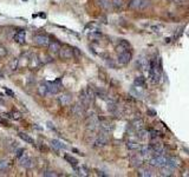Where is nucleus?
I'll use <instances>...</instances> for the list:
<instances>
[{
    "label": "nucleus",
    "instance_id": "obj_8",
    "mask_svg": "<svg viewBox=\"0 0 189 177\" xmlns=\"http://www.w3.org/2000/svg\"><path fill=\"white\" fill-rule=\"evenodd\" d=\"M34 43L39 46H47L50 44V39L45 34H38V36L34 37Z\"/></svg>",
    "mask_w": 189,
    "mask_h": 177
},
{
    "label": "nucleus",
    "instance_id": "obj_16",
    "mask_svg": "<svg viewBox=\"0 0 189 177\" xmlns=\"http://www.w3.org/2000/svg\"><path fill=\"white\" fill-rule=\"evenodd\" d=\"M59 103L63 105V106H66V105H69L70 103H71V100H72V97H71V95H63L59 97Z\"/></svg>",
    "mask_w": 189,
    "mask_h": 177
},
{
    "label": "nucleus",
    "instance_id": "obj_28",
    "mask_svg": "<svg viewBox=\"0 0 189 177\" xmlns=\"http://www.w3.org/2000/svg\"><path fill=\"white\" fill-rule=\"evenodd\" d=\"M112 5H114L115 8L121 10L123 7V0H112Z\"/></svg>",
    "mask_w": 189,
    "mask_h": 177
},
{
    "label": "nucleus",
    "instance_id": "obj_1",
    "mask_svg": "<svg viewBox=\"0 0 189 177\" xmlns=\"http://www.w3.org/2000/svg\"><path fill=\"white\" fill-rule=\"evenodd\" d=\"M149 77L150 81L154 84H157L161 79V68L159 65V63L154 59L150 62V66H149Z\"/></svg>",
    "mask_w": 189,
    "mask_h": 177
},
{
    "label": "nucleus",
    "instance_id": "obj_35",
    "mask_svg": "<svg viewBox=\"0 0 189 177\" xmlns=\"http://www.w3.org/2000/svg\"><path fill=\"white\" fill-rule=\"evenodd\" d=\"M23 152H24V149H23V148H20V149L17 151V157H18V158L23 157Z\"/></svg>",
    "mask_w": 189,
    "mask_h": 177
},
{
    "label": "nucleus",
    "instance_id": "obj_25",
    "mask_svg": "<svg viewBox=\"0 0 189 177\" xmlns=\"http://www.w3.org/2000/svg\"><path fill=\"white\" fill-rule=\"evenodd\" d=\"M64 158H65V161H68L69 163L71 164L72 166H75V165H77V164H78L77 158H75V157H72V156H70V155H65V156H64Z\"/></svg>",
    "mask_w": 189,
    "mask_h": 177
},
{
    "label": "nucleus",
    "instance_id": "obj_37",
    "mask_svg": "<svg viewBox=\"0 0 189 177\" xmlns=\"http://www.w3.org/2000/svg\"><path fill=\"white\" fill-rule=\"evenodd\" d=\"M5 91H6V93H7L8 96H11V97H14V92L12 91V90H8V89H6Z\"/></svg>",
    "mask_w": 189,
    "mask_h": 177
},
{
    "label": "nucleus",
    "instance_id": "obj_27",
    "mask_svg": "<svg viewBox=\"0 0 189 177\" xmlns=\"http://www.w3.org/2000/svg\"><path fill=\"white\" fill-rule=\"evenodd\" d=\"M142 125H143V121L142 119H135L134 122H133V126L137 129V130H139V129H142Z\"/></svg>",
    "mask_w": 189,
    "mask_h": 177
},
{
    "label": "nucleus",
    "instance_id": "obj_36",
    "mask_svg": "<svg viewBox=\"0 0 189 177\" xmlns=\"http://www.w3.org/2000/svg\"><path fill=\"white\" fill-rule=\"evenodd\" d=\"M12 115H13L14 119H19V118H20V113H18V112H15V111L12 112Z\"/></svg>",
    "mask_w": 189,
    "mask_h": 177
},
{
    "label": "nucleus",
    "instance_id": "obj_23",
    "mask_svg": "<svg viewBox=\"0 0 189 177\" xmlns=\"http://www.w3.org/2000/svg\"><path fill=\"white\" fill-rule=\"evenodd\" d=\"M18 135H19V137H20L23 141H25L26 143H30V144H34V139H33V138H32L31 136H28V135L24 134V132H19Z\"/></svg>",
    "mask_w": 189,
    "mask_h": 177
},
{
    "label": "nucleus",
    "instance_id": "obj_19",
    "mask_svg": "<svg viewBox=\"0 0 189 177\" xmlns=\"http://www.w3.org/2000/svg\"><path fill=\"white\" fill-rule=\"evenodd\" d=\"M173 171H174L173 169H170L169 166L165 165V166H162V168H161V172H160V175H161V176H164V177L171 176V175H173Z\"/></svg>",
    "mask_w": 189,
    "mask_h": 177
},
{
    "label": "nucleus",
    "instance_id": "obj_4",
    "mask_svg": "<svg viewBox=\"0 0 189 177\" xmlns=\"http://www.w3.org/2000/svg\"><path fill=\"white\" fill-rule=\"evenodd\" d=\"M108 143H109L108 135L104 134V132H101L98 136L96 137V139H94V147H98V148H103V147H105Z\"/></svg>",
    "mask_w": 189,
    "mask_h": 177
},
{
    "label": "nucleus",
    "instance_id": "obj_12",
    "mask_svg": "<svg viewBox=\"0 0 189 177\" xmlns=\"http://www.w3.org/2000/svg\"><path fill=\"white\" fill-rule=\"evenodd\" d=\"M19 163H20L21 166H24V168H26V169H30V168H32V166L34 165V164H33V160L30 158V157H20Z\"/></svg>",
    "mask_w": 189,
    "mask_h": 177
},
{
    "label": "nucleus",
    "instance_id": "obj_22",
    "mask_svg": "<svg viewBox=\"0 0 189 177\" xmlns=\"http://www.w3.org/2000/svg\"><path fill=\"white\" fill-rule=\"evenodd\" d=\"M134 84L137 87H146V79H144V77H137V78H135Z\"/></svg>",
    "mask_w": 189,
    "mask_h": 177
},
{
    "label": "nucleus",
    "instance_id": "obj_14",
    "mask_svg": "<svg viewBox=\"0 0 189 177\" xmlns=\"http://www.w3.org/2000/svg\"><path fill=\"white\" fill-rule=\"evenodd\" d=\"M99 130H101V132H104V134H107V135H110L111 131H112V125L108 122H101Z\"/></svg>",
    "mask_w": 189,
    "mask_h": 177
},
{
    "label": "nucleus",
    "instance_id": "obj_2",
    "mask_svg": "<svg viewBox=\"0 0 189 177\" xmlns=\"http://www.w3.org/2000/svg\"><path fill=\"white\" fill-rule=\"evenodd\" d=\"M149 165L156 166V168H162L165 166L168 163V157L165 155H160V156H151L149 158Z\"/></svg>",
    "mask_w": 189,
    "mask_h": 177
},
{
    "label": "nucleus",
    "instance_id": "obj_21",
    "mask_svg": "<svg viewBox=\"0 0 189 177\" xmlns=\"http://www.w3.org/2000/svg\"><path fill=\"white\" fill-rule=\"evenodd\" d=\"M148 134H149V137L151 138V139H156V138H159V137H162V134L160 132V131H157L156 129H149L148 130Z\"/></svg>",
    "mask_w": 189,
    "mask_h": 177
},
{
    "label": "nucleus",
    "instance_id": "obj_9",
    "mask_svg": "<svg viewBox=\"0 0 189 177\" xmlns=\"http://www.w3.org/2000/svg\"><path fill=\"white\" fill-rule=\"evenodd\" d=\"M130 162H131V165H133V166H135V168H141V166L143 165V157H142L139 153H135L134 156H131Z\"/></svg>",
    "mask_w": 189,
    "mask_h": 177
},
{
    "label": "nucleus",
    "instance_id": "obj_31",
    "mask_svg": "<svg viewBox=\"0 0 189 177\" xmlns=\"http://www.w3.org/2000/svg\"><path fill=\"white\" fill-rule=\"evenodd\" d=\"M120 45H122L123 47H125L127 50H129V49H130V44H129L127 40H124V39H121V40H120Z\"/></svg>",
    "mask_w": 189,
    "mask_h": 177
},
{
    "label": "nucleus",
    "instance_id": "obj_32",
    "mask_svg": "<svg viewBox=\"0 0 189 177\" xmlns=\"http://www.w3.org/2000/svg\"><path fill=\"white\" fill-rule=\"evenodd\" d=\"M7 55V51H6V49L2 46V45H0V58H4L5 55Z\"/></svg>",
    "mask_w": 189,
    "mask_h": 177
},
{
    "label": "nucleus",
    "instance_id": "obj_17",
    "mask_svg": "<svg viewBox=\"0 0 189 177\" xmlns=\"http://www.w3.org/2000/svg\"><path fill=\"white\" fill-rule=\"evenodd\" d=\"M138 176L141 177H150L152 176V171L148 168H139L138 169Z\"/></svg>",
    "mask_w": 189,
    "mask_h": 177
},
{
    "label": "nucleus",
    "instance_id": "obj_15",
    "mask_svg": "<svg viewBox=\"0 0 189 177\" xmlns=\"http://www.w3.org/2000/svg\"><path fill=\"white\" fill-rule=\"evenodd\" d=\"M38 93H39L41 97H45V96H47V93H50L46 82H43L39 84V86H38Z\"/></svg>",
    "mask_w": 189,
    "mask_h": 177
},
{
    "label": "nucleus",
    "instance_id": "obj_30",
    "mask_svg": "<svg viewBox=\"0 0 189 177\" xmlns=\"http://www.w3.org/2000/svg\"><path fill=\"white\" fill-rule=\"evenodd\" d=\"M10 165L8 161H0V170H6Z\"/></svg>",
    "mask_w": 189,
    "mask_h": 177
},
{
    "label": "nucleus",
    "instance_id": "obj_7",
    "mask_svg": "<svg viewBox=\"0 0 189 177\" xmlns=\"http://www.w3.org/2000/svg\"><path fill=\"white\" fill-rule=\"evenodd\" d=\"M84 112H85V110H84V105L83 104H76V105H73L71 108V113L75 117H83Z\"/></svg>",
    "mask_w": 189,
    "mask_h": 177
},
{
    "label": "nucleus",
    "instance_id": "obj_26",
    "mask_svg": "<svg viewBox=\"0 0 189 177\" xmlns=\"http://www.w3.org/2000/svg\"><path fill=\"white\" fill-rule=\"evenodd\" d=\"M98 1V4L104 8V10H108L109 7H110V1L109 0H97Z\"/></svg>",
    "mask_w": 189,
    "mask_h": 177
},
{
    "label": "nucleus",
    "instance_id": "obj_24",
    "mask_svg": "<svg viewBox=\"0 0 189 177\" xmlns=\"http://www.w3.org/2000/svg\"><path fill=\"white\" fill-rule=\"evenodd\" d=\"M127 147H128V149L129 150H133V151H135V150H138L139 149V144L137 143V142H133V141H129L128 143H127Z\"/></svg>",
    "mask_w": 189,
    "mask_h": 177
},
{
    "label": "nucleus",
    "instance_id": "obj_13",
    "mask_svg": "<svg viewBox=\"0 0 189 177\" xmlns=\"http://www.w3.org/2000/svg\"><path fill=\"white\" fill-rule=\"evenodd\" d=\"M14 41L18 43V44H25L26 41V34H25V31H19L14 34Z\"/></svg>",
    "mask_w": 189,
    "mask_h": 177
},
{
    "label": "nucleus",
    "instance_id": "obj_5",
    "mask_svg": "<svg viewBox=\"0 0 189 177\" xmlns=\"http://www.w3.org/2000/svg\"><path fill=\"white\" fill-rule=\"evenodd\" d=\"M99 125H101V119L97 116H91L86 122V128L91 131L97 130V128H99Z\"/></svg>",
    "mask_w": 189,
    "mask_h": 177
},
{
    "label": "nucleus",
    "instance_id": "obj_11",
    "mask_svg": "<svg viewBox=\"0 0 189 177\" xmlns=\"http://www.w3.org/2000/svg\"><path fill=\"white\" fill-rule=\"evenodd\" d=\"M47 84V87H49V92L52 93V95H57L60 90L59 85H58V82H46Z\"/></svg>",
    "mask_w": 189,
    "mask_h": 177
},
{
    "label": "nucleus",
    "instance_id": "obj_20",
    "mask_svg": "<svg viewBox=\"0 0 189 177\" xmlns=\"http://www.w3.org/2000/svg\"><path fill=\"white\" fill-rule=\"evenodd\" d=\"M47 47H49V50L51 52H59V50H60V45L57 41H50V44L47 45Z\"/></svg>",
    "mask_w": 189,
    "mask_h": 177
},
{
    "label": "nucleus",
    "instance_id": "obj_10",
    "mask_svg": "<svg viewBox=\"0 0 189 177\" xmlns=\"http://www.w3.org/2000/svg\"><path fill=\"white\" fill-rule=\"evenodd\" d=\"M180 160L175 157V156H173V157H168V163H167V166H169L170 169H173V170H176L178 166H180Z\"/></svg>",
    "mask_w": 189,
    "mask_h": 177
},
{
    "label": "nucleus",
    "instance_id": "obj_33",
    "mask_svg": "<svg viewBox=\"0 0 189 177\" xmlns=\"http://www.w3.org/2000/svg\"><path fill=\"white\" fill-rule=\"evenodd\" d=\"M45 176H51V177H56V176H58L56 172H53V171H46L45 174H44Z\"/></svg>",
    "mask_w": 189,
    "mask_h": 177
},
{
    "label": "nucleus",
    "instance_id": "obj_6",
    "mask_svg": "<svg viewBox=\"0 0 189 177\" xmlns=\"http://www.w3.org/2000/svg\"><path fill=\"white\" fill-rule=\"evenodd\" d=\"M59 55H60V58L64 59V60L72 59V58H73V50H72L71 47H69V46H63V47H60V50H59Z\"/></svg>",
    "mask_w": 189,
    "mask_h": 177
},
{
    "label": "nucleus",
    "instance_id": "obj_34",
    "mask_svg": "<svg viewBox=\"0 0 189 177\" xmlns=\"http://www.w3.org/2000/svg\"><path fill=\"white\" fill-rule=\"evenodd\" d=\"M148 115L150 116V117H155V116H156V111H155V110H152V109H149L148 110Z\"/></svg>",
    "mask_w": 189,
    "mask_h": 177
},
{
    "label": "nucleus",
    "instance_id": "obj_3",
    "mask_svg": "<svg viewBox=\"0 0 189 177\" xmlns=\"http://www.w3.org/2000/svg\"><path fill=\"white\" fill-rule=\"evenodd\" d=\"M131 58H133L131 52H130L129 50H125V51H123V52H121V53H118L117 62H118V64H120V65L124 66V65H127V64H129V63H130Z\"/></svg>",
    "mask_w": 189,
    "mask_h": 177
},
{
    "label": "nucleus",
    "instance_id": "obj_29",
    "mask_svg": "<svg viewBox=\"0 0 189 177\" xmlns=\"http://www.w3.org/2000/svg\"><path fill=\"white\" fill-rule=\"evenodd\" d=\"M162 25H150L149 26V30L152 31V32H160V30L162 28Z\"/></svg>",
    "mask_w": 189,
    "mask_h": 177
},
{
    "label": "nucleus",
    "instance_id": "obj_18",
    "mask_svg": "<svg viewBox=\"0 0 189 177\" xmlns=\"http://www.w3.org/2000/svg\"><path fill=\"white\" fill-rule=\"evenodd\" d=\"M51 143H52V147H53L56 150H65L66 149V145L63 144V143H62L60 141H58V139H52Z\"/></svg>",
    "mask_w": 189,
    "mask_h": 177
}]
</instances>
